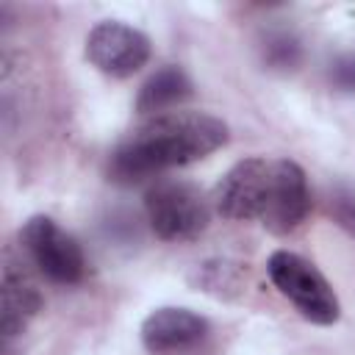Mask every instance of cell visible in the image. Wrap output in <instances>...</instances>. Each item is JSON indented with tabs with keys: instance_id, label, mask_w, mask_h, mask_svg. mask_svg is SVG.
<instances>
[{
	"instance_id": "obj_1",
	"label": "cell",
	"mask_w": 355,
	"mask_h": 355,
	"mask_svg": "<svg viewBox=\"0 0 355 355\" xmlns=\"http://www.w3.org/2000/svg\"><path fill=\"white\" fill-rule=\"evenodd\" d=\"M227 141V125L208 111H164L136 125L111 153L108 178L122 186L141 183L166 169L194 164Z\"/></svg>"
},
{
	"instance_id": "obj_2",
	"label": "cell",
	"mask_w": 355,
	"mask_h": 355,
	"mask_svg": "<svg viewBox=\"0 0 355 355\" xmlns=\"http://www.w3.org/2000/svg\"><path fill=\"white\" fill-rule=\"evenodd\" d=\"M144 211L153 233L164 241H191L211 219L205 194L194 183L178 178L155 180L144 194Z\"/></svg>"
},
{
	"instance_id": "obj_3",
	"label": "cell",
	"mask_w": 355,
	"mask_h": 355,
	"mask_svg": "<svg viewBox=\"0 0 355 355\" xmlns=\"http://www.w3.org/2000/svg\"><path fill=\"white\" fill-rule=\"evenodd\" d=\"M269 280L275 288L313 324H333L341 316L338 297L327 277L302 255L277 250L266 261Z\"/></svg>"
},
{
	"instance_id": "obj_4",
	"label": "cell",
	"mask_w": 355,
	"mask_h": 355,
	"mask_svg": "<svg viewBox=\"0 0 355 355\" xmlns=\"http://www.w3.org/2000/svg\"><path fill=\"white\" fill-rule=\"evenodd\" d=\"M22 250L31 263L53 283L72 286L86 275V258L80 244L50 216L36 214L19 230Z\"/></svg>"
},
{
	"instance_id": "obj_5",
	"label": "cell",
	"mask_w": 355,
	"mask_h": 355,
	"mask_svg": "<svg viewBox=\"0 0 355 355\" xmlns=\"http://www.w3.org/2000/svg\"><path fill=\"white\" fill-rule=\"evenodd\" d=\"M269 178H272V161L244 158L233 164L214 186L211 202L216 214L233 222L261 219L269 194Z\"/></svg>"
},
{
	"instance_id": "obj_6",
	"label": "cell",
	"mask_w": 355,
	"mask_h": 355,
	"mask_svg": "<svg viewBox=\"0 0 355 355\" xmlns=\"http://www.w3.org/2000/svg\"><path fill=\"white\" fill-rule=\"evenodd\" d=\"M86 58L103 75L128 78L150 61V39L119 19H105L89 31Z\"/></svg>"
},
{
	"instance_id": "obj_7",
	"label": "cell",
	"mask_w": 355,
	"mask_h": 355,
	"mask_svg": "<svg viewBox=\"0 0 355 355\" xmlns=\"http://www.w3.org/2000/svg\"><path fill=\"white\" fill-rule=\"evenodd\" d=\"M311 211V191H308V180L300 164L280 158L272 161V178H269V194H266V205L261 214V225L275 233H291Z\"/></svg>"
},
{
	"instance_id": "obj_8",
	"label": "cell",
	"mask_w": 355,
	"mask_h": 355,
	"mask_svg": "<svg viewBox=\"0 0 355 355\" xmlns=\"http://www.w3.org/2000/svg\"><path fill=\"white\" fill-rule=\"evenodd\" d=\"M208 333V319L189 308H158L141 322V344L153 355H191Z\"/></svg>"
},
{
	"instance_id": "obj_9",
	"label": "cell",
	"mask_w": 355,
	"mask_h": 355,
	"mask_svg": "<svg viewBox=\"0 0 355 355\" xmlns=\"http://www.w3.org/2000/svg\"><path fill=\"white\" fill-rule=\"evenodd\" d=\"M0 294H3V308H0V330L3 338L19 336L28 322L42 311V291L22 263V258H14L6 252L3 261V275H0Z\"/></svg>"
},
{
	"instance_id": "obj_10",
	"label": "cell",
	"mask_w": 355,
	"mask_h": 355,
	"mask_svg": "<svg viewBox=\"0 0 355 355\" xmlns=\"http://www.w3.org/2000/svg\"><path fill=\"white\" fill-rule=\"evenodd\" d=\"M191 94V80L180 67H161L158 72H153L144 86L139 89L136 97V111L139 114H164L172 105L183 103Z\"/></svg>"
},
{
	"instance_id": "obj_11",
	"label": "cell",
	"mask_w": 355,
	"mask_h": 355,
	"mask_svg": "<svg viewBox=\"0 0 355 355\" xmlns=\"http://www.w3.org/2000/svg\"><path fill=\"white\" fill-rule=\"evenodd\" d=\"M266 58H269V64H275V67H280V69L294 67V64L300 61V44H297L294 39H288V36L272 39V42L266 44Z\"/></svg>"
},
{
	"instance_id": "obj_12",
	"label": "cell",
	"mask_w": 355,
	"mask_h": 355,
	"mask_svg": "<svg viewBox=\"0 0 355 355\" xmlns=\"http://www.w3.org/2000/svg\"><path fill=\"white\" fill-rule=\"evenodd\" d=\"M333 80L341 89H355V58H341L333 67Z\"/></svg>"
},
{
	"instance_id": "obj_13",
	"label": "cell",
	"mask_w": 355,
	"mask_h": 355,
	"mask_svg": "<svg viewBox=\"0 0 355 355\" xmlns=\"http://www.w3.org/2000/svg\"><path fill=\"white\" fill-rule=\"evenodd\" d=\"M336 205H338V222L355 233V197L347 194V197H341Z\"/></svg>"
}]
</instances>
